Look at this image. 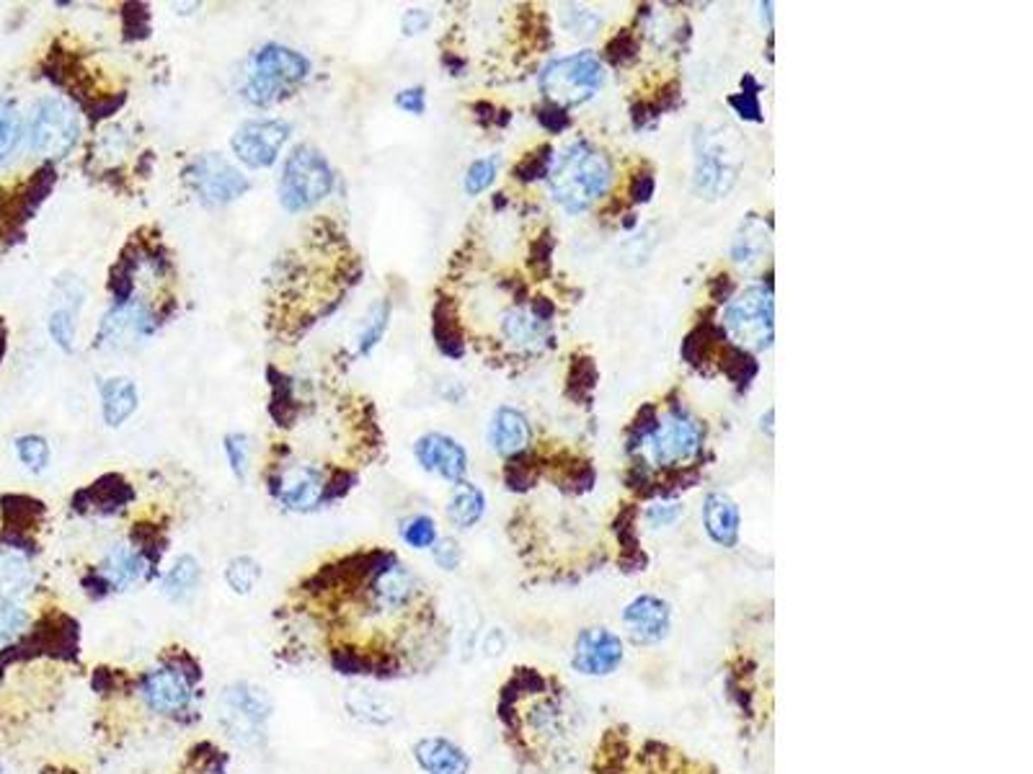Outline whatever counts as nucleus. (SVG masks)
Returning a JSON list of instances; mask_svg holds the SVG:
<instances>
[{
  "instance_id": "1",
  "label": "nucleus",
  "mask_w": 1033,
  "mask_h": 774,
  "mask_svg": "<svg viewBox=\"0 0 1033 774\" xmlns=\"http://www.w3.org/2000/svg\"><path fill=\"white\" fill-rule=\"evenodd\" d=\"M277 617L285 656L344 676L398 679L427 668L442 649L427 584L385 548L318 565L293 586Z\"/></svg>"
},
{
  "instance_id": "2",
  "label": "nucleus",
  "mask_w": 1033,
  "mask_h": 774,
  "mask_svg": "<svg viewBox=\"0 0 1033 774\" xmlns=\"http://www.w3.org/2000/svg\"><path fill=\"white\" fill-rule=\"evenodd\" d=\"M99 731L109 741H124L163 728H191L202 718V661L187 645L174 643L155 653L138 672H99Z\"/></svg>"
},
{
  "instance_id": "3",
  "label": "nucleus",
  "mask_w": 1033,
  "mask_h": 774,
  "mask_svg": "<svg viewBox=\"0 0 1033 774\" xmlns=\"http://www.w3.org/2000/svg\"><path fill=\"white\" fill-rule=\"evenodd\" d=\"M166 545V527L140 519L122 540L111 542L103 550L99 561L80 576V586L88 599L101 601L151 584L153 578H158Z\"/></svg>"
},
{
  "instance_id": "4",
  "label": "nucleus",
  "mask_w": 1033,
  "mask_h": 774,
  "mask_svg": "<svg viewBox=\"0 0 1033 774\" xmlns=\"http://www.w3.org/2000/svg\"><path fill=\"white\" fill-rule=\"evenodd\" d=\"M274 699L270 689L249 679L226 684L215 697V723L222 741L235 749H264L270 741Z\"/></svg>"
},
{
  "instance_id": "5",
  "label": "nucleus",
  "mask_w": 1033,
  "mask_h": 774,
  "mask_svg": "<svg viewBox=\"0 0 1033 774\" xmlns=\"http://www.w3.org/2000/svg\"><path fill=\"white\" fill-rule=\"evenodd\" d=\"M553 199L571 214L586 212L607 191L613 178V166L607 155L597 147L579 140L569 145L551 166Z\"/></svg>"
},
{
  "instance_id": "6",
  "label": "nucleus",
  "mask_w": 1033,
  "mask_h": 774,
  "mask_svg": "<svg viewBox=\"0 0 1033 774\" xmlns=\"http://www.w3.org/2000/svg\"><path fill=\"white\" fill-rule=\"evenodd\" d=\"M310 63L300 52L282 47V44H264L251 55L249 78L243 84L241 96L251 107H272L287 93H293L308 78Z\"/></svg>"
},
{
  "instance_id": "7",
  "label": "nucleus",
  "mask_w": 1033,
  "mask_h": 774,
  "mask_svg": "<svg viewBox=\"0 0 1033 774\" xmlns=\"http://www.w3.org/2000/svg\"><path fill=\"white\" fill-rule=\"evenodd\" d=\"M331 475L333 471H326L323 465L285 457L270 467L266 483L282 509L314 513L331 504Z\"/></svg>"
},
{
  "instance_id": "8",
  "label": "nucleus",
  "mask_w": 1033,
  "mask_h": 774,
  "mask_svg": "<svg viewBox=\"0 0 1033 774\" xmlns=\"http://www.w3.org/2000/svg\"><path fill=\"white\" fill-rule=\"evenodd\" d=\"M333 189V170L321 151L297 145L285 158L279 178V202L287 212H306L323 202Z\"/></svg>"
},
{
  "instance_id": "9",
  "label": "nucleus",
  "mask_w": 1033,
  "mask_h": 774,
  "mask_svg": "<svg viewBox=\"0 0 1033 774\" xmlns=\"http://www.w3.org/2000/svg\"><path fill=\"white\" fill-rule=\"evenodd\" d=\"M80 137V119L73 103L59 96H47L36 103L29 119V145L44 161H59L70 155Z\"/></svg>"
},
{
  "instance_id": "10",
  "label": "nucleus",
  "mask_w": 1033,
  "mask_h": 774,
  "mask_svg": "<svg viewBox=\"0 0 1033 774\" xmlns=\"http://www.w3.org/2000/svg\"><path fill=\"white\" fill-rule=\"evenodd\" d=\"M602 84H605V68L592 52H576L571 57L556 59L540 76L542 93L563 109L590 101Z\"/></svg>"
},
{
  "instance_id": "11",
  "label": "nucleus",
  "mask_w": 1033,
  "mask_h": 774,
  "mask_svg": "<svg viewBox=\"0 0 1033 774\" xmlns=\"http://www.w3.org/2000/svg\"><path fill=\"white\" fill-rule=\"evenodd\" d=\"M649 439L653 442V460L667 471H678V467H688L682 463L701 455L705 427L680 406H674L664 419H659Z\"/></svg>"
},
{
  "instance_id": "12",
  "label": "nucleus",
  "mask_w": 1033,
  "mask_h": 774,
  "mask_svg": "<svg viewBox=\"0 0 1033 774\" xmlns=\"http://www.w3.org/2000/svg\"><path fill=\"white\" fill-rule=\"evenodd\" d=\"M726 329L739 344L752 349L772 346V285H755L726 308Z\"/></svg>"
},
{
  "instance_id": "13",
  "label": "nucleus",
  "mask_w": 1033,
  "mask_h": 774,
  "mask_svg": "<svg viewBox=\"0 0 1033 774\" xmlns=\"http://www.w3.org/2000/svg\"><path fill=\"white\" fill-rule=\"evenodd\" d=\"M187 181L207 204H230L251 189L249 178L218 153L199 155L187 170Z\"/></svg>"
},
{
  "instance_id": "14",
  "label": "nucleus",
  "mask_w": 1033,
  "mask_h": 774,
  "mask_svg": "<svg viewBox=\"0 0 1033 774\" xmlns=\"http://www.w3.org/2000/svg\"><path fill=\"white\" fill-rule=\"evenodd\" d=\"M289 137V124L282 119H251L235 130L230 147L249 168H270L277 163Z\"/></svg>"
},
{
  "instance_id": "15",
  "label": "nucleus",
  "mask_w": 1033,
  "mask_h": 774,
  "mask_svg": "<svg viewBox=\"0 0 1033 774\" xmlns=\"http://www.w3.org/2000/svg\"><path fill=\"white\" fill-rule=\"evenodd\" d=\"M36 589V568L26 538L13 534L0 545V605L29 601Z\"/></svg>"
},
{
  "instance_id": "16",
  "label": "nucleus",
  "mask_w": 1033,
  "mask_h": 774,
  "mask_svg": "<svg viewBox=\"0 0 1033 774\" xmlns=\"http://www.w3.org/2000/svg\"><path fill=\"white\" fill-rule=\"evenodd\" d=\"M623 664V640L605 628L584 630L576 638L574 668L586 676H607Z\"/></svg>"
},
{
  "instance_id": "17",
  "label": "nucleus",
  "mask_w": 1033,
  "mask_h": 774,
  "mask_svg": "<svg viewBox=\"0 0 1033 774\" xmlns=\"http://www.w3.org/2000/svg\"><path fill=\"white\" fill-rule=\"evenodd\" d=\"M414 455L427 473L442 475L450 483H463L468 473V455L455 439L444 434H427L414 446Z\"/></svg>"
},
{
  "instance_id": "18",
  "label": "nucleus",
  "mask_w": 1033,
  "mask_h": 774,
  "mask_svg": "<svg viewBox=\"0 0 1033 774\" xmlns=\"http://www.w3.org/2000/svg\"><path fill=\"white\" fill-rule=\"evenodd\" d=\"M623 622H626L628 635L634 638L638 645H651L667 638V632H670V624H672V612L667 601L644 594V597L634 599L626 607V612H623Z\"/></svg>"
},
{
  "instance_id": "19",
  "label": "nucleus",
  "mask_w": 1033,
  "mask_h": 774,
  "mask_svg": "<svg viewBox=\"0 0 1033 774\" xmlns=\"http://www.w3.org/2000/svg\"><path fill=\"white\" fill-rule=\"evenodd\" d=\"M414 762L424 774H468L471 754L444 736H424L414 743Z\"/></svg>"
},
{
  "instance_id": "20",
  "label": "nucleus",
  "mask_w": 1033,
  "mask_h": 774,
  "mask_svg": "<svg viewBox=\"0 0 1033 774\" xmlns=\"http://www.w3.org/2000/svg\"><path fill=\"white\" fill-rule=\"evenodd\" d=\"M530 423L515 408H499L492 419V429H488V439H492V446L499 452L502 457H517L525 455L527 444H530Z\"/></svg>"
},
{
  "instance_id": "21",
  "label": "nucleus",
  "mask_w": 1033,
  "mask_h": 774,
  "mask_svg": "<svg viewBox=\"0 0 1033 774\" xmlns=\"http://www.w3.org/2000/svg\"><path fill=\"white\" fill-rule=\"evenodd\" d=\"M737 181V168L724 158L718 145H703L695 158V186L701 194H708L711 199L724 197Z\"/></svg>"
},
{
  "instance_id": "22",
  "label": "nucleus",
  "mask_w": 1033,
  "mask_h": 774,
  "mask_svg": "<svg viewBox=\"0 0 1033 774\" xmlns=\"http://www.w3.org/2000/svg\"><path fill=\"white\" fill-rule=\"evenodd\" d=\"M174 774H233V759L222 743L199 739L184 749L174 766Z\"/></svg>"
},
{
  "instance_id": "23",
  "label": "nucleus",
  "mask_w": 1033,
  "mask_h": 774,
  "mask_svg": "<svg viewBox=\"0 0 1033 774\" xmlns=\"http://www.w3.org/2000/svg\"><path fill=\"white\" fill-rule=\"evenodd\" d=\"M199 586H202V565L195 555H178L174 565L161 573V594L176 607L189 605Z\"/></svg>"
},
{
  "instance_id": "24",
  "label": "nucleus",
  "mask_w": 1033,
  "mask_h": 774,
  "mask_svg": "<svg viewBox=\"0 0 1033 774\" xmlns=\"http://www.w3.org/2000/svg\"><path fill=\"white\" fill-rule=\"evenodd\" d=\"M703 522L711 540L724 548H734L739 542V509L724 494H708L703 506Z\"/></svg>"
},
{
  "instance_id": "25",
  "label": "nucleus",
  "mask_w": 1033,
  "mask_h": 774,
  "mask_svg": "<svg viewBox=\"0 0 1033 774\" xmlns=\"http://www.w3.org/2000/svg\"><path fill=\"white\" fill-rule=\"evenodd\" d=\"M138 387L130 377H111L101 385L103 421H107L109 427H122V423L138 411Z\"/></svg>"
},
{
  "instance_id": "26",
  "label": "nucleus",
  "mask_w": 1033,
  "mask_h": 774,
  "mask_svg": "<svg viewBox=\"0 0 1033 774\" xmlns=\"http://www.w3.org/2000/svg\"><path fill=\"white\" fill-rule=\"evenodd\" d=\"M726 344V329L713 323V320H703L697 323L693 331L688 333L685 341H682V360H685L690 367L703 369L705 364L713 362V356L721 352V346Z\"/></svg>"
},
{
  "instance_id": "27",
  "label": "nucleus",
  "mask_w": 1033,
  "mask_h": 774,
  "mask_svg": "<svg viewBox=\"0 0 1033 774\" xmlns=\"http://www.w3.org/2000/svg\"><path fill=\"white\" fill-rule=\"evenodd\" d=\"M768 245H770V222L765 225V220L757 218V214H749L745 225L739 228L737 237H734L732 256L739 266H752L765 256Z\"/></svg>"
},
{
  "instance_id": "28",
  "label": "nucleus",
  "mask_w": 1033,
  "mask_h": 774,
  "mask_svg": "<svg viewBox=\"0 0 1033 774\" xmlns=\"http://www.w3.org/2000/svg\"><path fill=\"white\" fill-rule=\"evenodd\" d=\"M483 511H486V496L481 488L471 486V483H458L452 488V496L448 501V519L458 530H471L481 522Z\"/></svg>"
},
{
  "instance_id": "29",
  "label": "nucleus",
  "mask_w": 1033,
  "mask_h": 774,
  "mask_svg": "<svg viewBox=\"0 0 1033 774\" xmlns=\"http://www.w3.org/2000/svg\"><path fill=\"white\" fill-rule=\"evenodd\" d=\"M435 341L440 346V352L450 360H460L465 354V341H463V331H460L458 323V312L452 308L450 300H440L435 308Z\"/></svg>"
},
{
  "instance_id": "30",
  "label": "nucleus",
  "mask_w": 1033,
  "mask_h": 774,
  "mask_svg": "<svg viewBox=\"0 0 1033 774\" xmlns=\"http://www.w3.org/2000/svg\"><path fill=\"white\" fill-rule=\"evenodd\" d=\"M36 617L29 601H3L0 605V649L17 645L34 630Z\"/></svg>"
},
{
  "instance_id": "31",
  "label": "nucleus",
  "mask_w": 1033,
  "mask_h": 774,
  "mask_svg": "<svg viewBox=\"0 0 1033 774\" xmlns=\"http://www.w3.org/2000/svg\"><path fill=\"white\" fill-rule=\"evenodd\" d=\"M264 568L256 557L251 555H235L233 561L226 565V584L228 589L238 594V597H249L262 584Z\"/></svg>"
},
{
  "instance_id": "32",
  "label": "nucleus",
  "mask_w": 1033,
  "mask_h": 774,
  "mask_svg": "<svg viewBox=\"0 0 1033 774\" xmlns=\"http://www.w3.org/2000/svg\"><path fill=\"white\" fill-rule=\"evenodd\" d=\"M504 336L515 341L517 346H538L542 339H548V323H542L535 316H527L523 310H512L504 316Z\"/></svg>"
},
{
  "instance_id": "33",
  "label": "nucleus",
  "mask_w": 1033,
  "mask_h": 774,
  "mask_svg": "<svg viewBox=\"0 0 1033 774\" xmlns=\"http://www.w3.org/2000/svg\"><path fill=\"white\" fill-rule=\"evenodd\" d=\"M718 360H721V372H724V375L737 387H747L757 375L755 356L749 354V349L745 346L724 344L718 352Z\"/></svg>"
},
{
  "instance_id": "34",
  "label": "nucleus",
  "mask_w": 1033,
  "mask_h": 774,
  "mask_svg": "<svg viewBox=\"0 0 1033 774\" xmlns=\"http://www.w3.org/2000/svg\"><path fill=\"white\" fill-rule=\"evenodd\" d=\"M597 383H600V372L592 356H574V362H571V369H569L567 396L571 400H576V403H590Z\"/></svg>"
},
{
  "instance_id": "35",
  "label": "nucleus",
  "mask_w": 1033,
  "mask_h": 774,
  "mask_svg": "<svg viewBox=\"0 0 1033 774\" xmlns=\"http://www.w3.org/2000/svg\"><path fill=\"white\" fill-rule=\"evenodd\" d=\"M21 137H24V124H21L19 111L9 101H0V168L17 158Z\"/></svg>"
},
{
  "instance_id": "36",
  "label": "nucleus",
  "mask_w": 1033,
  "mask_h": 774,
  "mask_svg": "<svg viewBox=\"0 0 1033 774\" xmlns=\"http://www.w3.org/2000/svg\"><path fill=\"white\" fill-rule=\"evenodd\" d=\"M347 707L356 720H362V723L388 726L393 720V705L388 703V699L370 695V692H354V695L347 699Z\"/></svg>"
},
{
  "instance_id": "37",
  "label": "nucleus",
  "mask_w": 1033,
  "mask_h": 774,
  "mask_svg": "<svg viewBox=\"0 0 1033 774\" xmlns=\"http://www.w3.org/2000/svg\"><path fill=\"white\" fill-rule=\"evenodd\" d=\"M400 540L414 550H432L435 542L440 540L435 519L427 517V513H416V517H411L400 527Z\"/></svg>"
},
{
  "instance_id": "38",
  "label": "nucleus",
  "mask_w": 1033,
  "mask_h": 774,
  "mask_svg": "<svg viewBox=\"0 0 1033 774\" xmlns=\"http://www.w3.org/2000/svg\"><path fill=\"white\" fill-rule=\"evenodd\" d=\"M388 316H391V305L388 302H377L373 310H370L367 320H364L360 336H356V349L360 354H370L373 349L381 344L385 329H388Z\"/></svg>"
},
{
  "instance_id": "39",
  "label": "nucleus",
  "mask_w": 1033,
  "mask_h": 774,
  "mask_svg": "<svg viewBox=\"0 0 1033 774\" xmlns=\"http://www.w3.org/2000/svg\"><path fill=\"white\" fill-rule=\"evenodd\" d=\"M17 452L19 460L24 463L32 473H42L47 471L50 465V444L47 439L36 436V434H26L17 439Z\"/></svg>"
},
{
  "instance_id": "40",
  "label": "nucleus",
  "mask_w": 1033,
  "mask_h": 774,
  "mask_svg": "<svg viewBox=\"0 0 1033 774\" xmlns=\"http://www.w3.org/2000/svg\"><path fill=\"white\" fill-rule=\"evenodd\" d=\"M551 166H553V147L540 145L538 151L527 153L525 158L517 163L512 174H515V178H519V181H535V178L551 174Z\"/></svg>"
},
{
  "instance_id": "41",
  "label": "nucleus",
  "mask_w": 1033,
  "mask_h": 774,
  "mask_svg": "<svg viewBox=\"0 0 1033 774\" xmlns=\"http://www.w3.org/2000/svg\"><path fill=\"white\" fill-rule=\"evenodd\" d=\"M226 452L230 460V467H233V475L238 480L249 478V465H251V444L246 434H228L226 436Z\"/></svg>"
},
{
  "instance_id": "42",
  "label": "nucleus",
  "mask_w": 1033,
  "mask_h": 774,
  "mask_svg": "<svg viewBox=\"0 0 1033 774\" xmlns=\"http://www.w3.org/2000/svg\"><path fill=\"white\" fill-rule=\"evenodd\" d=\"M657 423H659L657 408H653L651 403H646V406L641 408V411H638L636 421L630 423V429H628V450L636 452L638 446L644 444V439H649V436L653 434V429H657Z\"/></svg>"
},
{
  "instance_id": "43",
  "label": "nucleus",
  "mask_w": 1033,
  "mask_h": 774,
  "mask_svg": "<svg viewBox=\"0 0 1033 774\" xmlns=\"http://www.w3.org/2000/svg\"><path fill=\"white\" fill-rule=\"evenodd\" d=\"M50 333L55 339V344L65 352H73V341H76V320H73V312L59 308L50 316Z\"/></svg>"
},
{
  "instance_id": "44",
  "label": "nucleus",
  "mask_w": 1033,
  "mask_h": 774,
  "mask_svg": "<svg viewBox=\"0 0 1033 774\" xmlns=\"http://www.w3.org/2000/svg\"><path fill=\"white\" fill-rule=\"evenodd\" d=\"M504 475H507V486L512 490H525L532 486L535 478H538V467L530 463V457L527 455H517L509 460Z\"/></svg>"
},
{
  "instance_id": "45",
  "label": "nucleus",
  "mask_w": 1033,
  "mask_h": 774,
  "mask_svg": "<svg viewBox=\"0 0 1033 774\" xmlns=\"http://www.w3.org/2000/svg\"><path fill=\"white\" fill-rule=\"evenodd\" d=\"M496 178V158H481L471 163L465 174V191L468 194H481L486 191L488 186L494 184Z\"/></svg>"
},
{
  "instance_id": "46",
  "label": "nucleus",
  "mask_w": 1033,
  "mask_h": 774,
  "mask_svg": "<svg viewBox=\"0 0 1033 774\" xmlns=\"http://www.w3.org/2000/svg\"><path fill=\"white\" fill-rule=\"evenodd\" d=\"M636 52H638V42H636V36L628 32H620V34H615L611 44H607V57L613 59L615 65H626L630 63V59L636 57Z\"/></svg>"
},
{
  "instance_id": "47",
  "label": "nucleus",
  "mask_w": 1033,
  "mask_h": 774,
  "mask_svg": "<svg viewBox=\"0 0 1033 774\" xmlns=\"http://www.w3.org/2000/svg\"><path fill=\"white\" fill-rule=\"evenodd\" d=\"M728 107L737 111L741 119H747V122H762V107L755 91H741V93L728 96Z\"/></svg>"
},
{
  "instance_id": "48",
  "label": "nucleus",
  "mask_w": 1033,
  "mask_h": 774,
  "mask_svg": "<svg viewBox=\"0 0 1033 774\" xmlns=\"http://www.w3.org/2000/svg\"><path fill=\"white\" fill-rule=\"evenodd\" d=\"M680 517L682 506L678 501H659L649 506V511H646V522H649L653 530H659V527H672Z\"/></svg>"
},
{
  "instance_id": "49",
  "label": "nucleus",
  "mask_w": 1033,
  "mask_h": 774,
  "mask_svg": "<svg viewBox=\"0 0 1033 774\" xmlns=\"http://www.w3.org/2000/svg\"><path fill=\"white\" fill-rule=\"evenodd\" d=\"M432 557L442 571H455L460 565V561H463V553H460V545L455 540L440 538L432 545Z\"/></svg>"
},
{
  "instance_id": "50",
  "label": "nucleus",
  "mask_w": 1033,
  "mask_h": 774,
  "mask_svg": "<svg viewBox=\"0 0 1033 774\" xmlns=\"http://www.w3.org/2000/svg\"><path fill=\"white\" fill-rule=\"evenodd\" d=\"M535 117H538V122L546 126L548 132H553V135H559V132H563L571 124L569 111L563 107H556V103H546V107H540L538 111H535Z\"/></svg>"
},
{
  "instance_id": "51",
  "label": "nucleus",
  "mask_w": 1033,
  "mask_h": 774,
  "mask_svg": "<svg viewBox=\"0 0 1033 774\" xmlns=\"http://www.w3.org/2000/svg\"><path fill=\"white\" fill-rule=\"evenodd\" d=\"M553 245H556V241L551 237V233H542L538 241H535L532 253H530V264L538 274H548V269H551Z\"/></svg>"
},
{
  "instance_id": "52",
  "label": "nucleus",
  "mask_w": 1033,
  "mask_h": 774,
  "mask_svg": "<svg viewBox=\"0 0 1033 774\" xmlns=\"http://www.w3.org/2000/svg\"><path fill=\"white\" fill-rule=\"evenodd\" d=\"M396 107L408 111V114H424L427 109V96H424V88H406L396 96Z\"/></svg>"
},
{
  "instance_id": "53",
  "label": "nucleus",
  "mask_w": 1033,
  "mask_h": 774,
  "mask_svg": "<svg viewBox=\"0 0 1033 774\" xmlns=\"http://www.w3.org/2000/svg\"><path fill=\"white\" fill-rule=\"evenodd\" d=\"M653 189H657L653 174L651 170H644V174L634 176V181H630V199H634L636 204H646L653 197Z\"/></svg>"
},
{
  "instance_id": "54",
  "label": "nucleus",
  "mask_w": 1033,
  "mask_h": 774,
  "mask_svg": "<svg viewBox=\"0 0 1033 774\" xmlns=\"http://www.w3.org/2000/svg\"><path fill=\"white\" fill-rule=\"evenodd\" d=\"M429 13L427 11H421V9H411V11H406L404 13V21H400V26H404V34L408 36H414V34H421V32H427V26H429Z\"/></svg>"
},
{
  "instance_id": "55",
  "label": "nucleus",
  "mask_w": 1033,
  "mask_h": 774,
  "mask_svg": "<svg viewBox=\"0 0 1033 774\" xmlns=\"http://www.w3.org/2000/svg\"><path fill=\"white\" fill-rule=\"evenodd\" d=\"M708 292H711V300L728 302V297L734 295V279L728 277V274H718V277L711 279Z\"/></svg>"
},
{
  "instance_id": "56",
  "label": "nucleus",
  "mask_w": 1033,
  "mask_h": 774,
  "mask_svg": "<svg viewBox=\"0 0 1033 774\" xmlns=\"http://www.w3.org/2000/svg\"><path fill=\"white\" fill-rule=\"evenodd\" d=\"M0 774H6V772H3V766H0Z\"/></svg>"
}]
</instances>
